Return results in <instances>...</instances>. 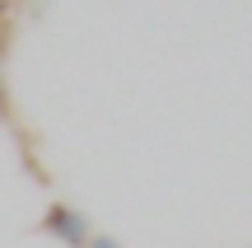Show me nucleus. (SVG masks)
<instances>
[{
    "label": "nucleus",
    "mask_w": 252,
    "mask_h": 248,
    "mask_svg": "<svg viewBox=\"0 0 252 248\" xmlns=\"http://www.w3.org/2000/svg\"><path fill=\"white\" fill-rule=\"evenodd\" d=\"M42 230L52 234V239H61V244H70V248H84L94 239V225L84 220L75 206H65V202H52L42 211Z\"/></svg>",
    "instance_id": "f257e3e1"
},
{
    "label": "nucleus",
    "mask_w": 252,
    "mask_h": 248,
    "mask_svg": "<svg viewBox=\"0 0 252 248\" xmlns=\"http://www.w3.org/2000/svg\"><path fill=\"white\" fill-rule=\"evenodd\" d=\"M84 248H122L117 239H112V234H94V239L89 244H84Z\"/></svg>",
    "instance_id": "f03ea898"
},
{
    "label": "nucleus",
    "mask_w": 252,
    "mask_h": 248,
    "mask_svg": "<svg viewBox=\"0 0 252 248\" xmlns=\"http://www.w3.org/2000/svg\"><path fill=\"white\" fill-rule=\"evenodd\" d=\"M0 122H9V94H5V80H0Z\"/></svg>",
    "instance_id": "7ed1b4c3"
},
{
    "label": "nucleus",
    "mask_w": 252,
    "mask_h": 248,
    "mask_svg": "<svg viewBox=\"0 0 252 248\" xmlns=\"http://www.w3.org/2000/svg\"><path fill=\"white\" fill-rule=\"evenodd\" d=\"M5 14H9V0H0V19H5Z\"/></svg>",
    "instance_id": "20e7f679"
},
{
    "label": "nucleus",
    "mask_w": 252,
    "mask_h": 248,
    "mask_svg": "<svg viewBox=\"0 0 252 248\" xmlns=\"http://www.w3.org/2000/svg\"><path fill=\"white\" fill-rule=\"evenodd\" d=\"M0 56H5V42H0Z\"/></svg>",
    "instance_id": "39448f33"
}]
</instances>
